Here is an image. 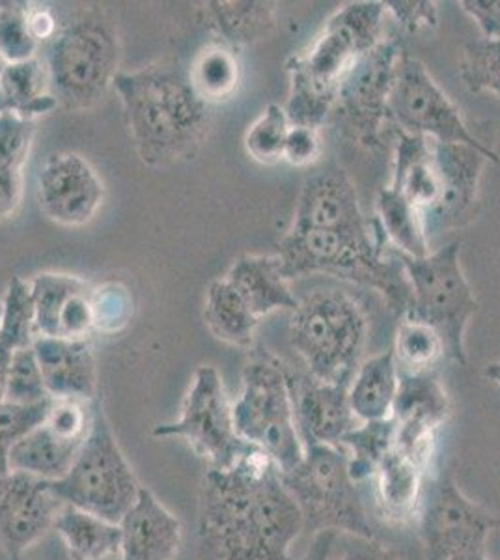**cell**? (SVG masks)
I'll return each mask as SVG.
<instances>
[{
  "instance_id": "6da1fadb",
  "label": "cell",
  "mask_w": 500,
  "mask_h": 560,
  "mask_svg": "<svg viewBox=\"0 0 500 560\" xmlns=\"http://www.w3.org/2000/svg\"><path fill=\"white\" fill-rule=\"evenodd\" d=\"M303 514L280 469L261 451L219 471L208 469L198 499V559L293 560Z\"/></svg>"
},
{
  "instance_id": "7a4b0ae2",
  "label": "cell",
  "mask_w": 500,
  "mask_h": 560,
  "mask_svg": "<svg viewBox=\"0 0 500 560\" xmlns=\"http://www.w3.org/2000/svg\"><path fill=\"white\" fill-rule=\"evenodd\" d=\"M126 126L140 160L165 166L197 153L208 137L213 107L200 100L189 73L155 65L115 79Z\"/></svg>"
},
{
  "instance_id": "3957f363",
  "label": "cell",
  "mask_w": 500,
  "mask_h": 560,
  "mask_svg": "<svg viewBox=\"0 0 500 560\" xmlns=\"http://www.w3.org/2000/svg\"><path fill=\"white\" fill-rule=\"evenodd\" d=\"M385 2H349L330 15L311 47L286 62L290 126L319 129L329 120L338 90L351 66L383 42Z\"/></svg>"
},
{
  "instance_id": "277c9868",
  "label": "cell",
  "mask_w": 500,
  "mask_h": 560,
  "mask_svg": "<svg viewBox=\"0 0 500 560\" xmlns=\"http://www.w3.org/2000/svg\"><path fill=\"white\" fill-rule=\"evenodd\" d=\"M385 243L375 219L364 229H290L279 242L282 273L288 280L330 275L374 288L402 318L411 306V284L396 255H385Z\"/></svg>"
},
{
  "instance_id": "5b68a950",
  "label": "cell",
  "mask_w": 500,
  "mask_h": 560,
  "mask_svg": "<svg viewBox=\"0 0 500 560\" xmlns=\"http://www.w3.org/2000/svg\"><path fill=\"white\" fill-rule=\"evenodd\" d=\"M45 65L51 77V94L60 107L73 113L94 108L120 73L115 18L100 7L73 13L49 42Z\"/></svg>"
},
{
  "instance_id": "8992f818",
  "label": "cell",
  "mask_w": 500,
  "mask_h": 560,
  "mask_svg": "<svg viewBox=\"0 0 500 560\" xmlns=\"http://www.w3.org/2000/svg\"><path fill=\"white\" fill-rule=\"evenodd\" d=\"M367 337L362 306L336 288H319L299 301L290 322V345L317 382L349 385Z\"/></svg>"
},
{
  "instance_id": "52a82bcc",
  "label": "cell",
  "mask_w": 500,
  "mask_h": 560,
  "mask_svg": "<svg viewBox=\"0 0 500 560\" xmlns=\"http://www.w3.org/2000/svg\"><path fill=\"white\" fill-rule=\"evenodd\" d=\"M232 411L241 440L266 453L280 471H290L303 459L286 361L271 351L256 348L248 353L243 387Z\"/></svg>"
},
{
  "instance_id": "ba28073f",
  "label": "cell",
  "mask_w": 500,
  "mask_h": 560,
  "mask_svg": "<svg viewBox=\"0 0 500 560\" xmlns=\"http://www.w3.org/2000/svg\"><path fill=\"white\" fill-rule=\"evenodd\" d=\"M280 478L295 499L306 530L377 538L342 446H304L303 459L290 471H280Z\"/></svg>"
},
{
  "instance_id": "9c48e42d",
  "label": "cell",
  "mask_w": 500,
  "mask_h": 560,
  "mask_svg": "<svg viewBox=\"0 0 500 560\" xmlns=\"http://www.w3.org/2000/svg\"><path fill=\"white\" fill-rule=\"evenodd\" d=\"M462 243L452 242L425 258H409L394 250L412 290L409 311L404 316L430 325L443 338L446 357L467 366L465 332L478 313V300L463 275Z\"/></svg>"
},
{
  "instance_id": "30bf717a",
  "label": "cell",
  "mask_w": 500,
  "mask_h": 560,
  "mask_svg": "<svg viewBox=\"0 0 500 560\" xmlns=\"http://www.w3.org/2000/svg\"><path fill=\"white\" fill-rule=\"evenodd\" d=\"M142 486L116 441L102 401L94 400V420L83 451L70 472L51 482L60 503L120 523Z\"/></svg>"
},
{
  "instance_id": "8fae6325",
  "label": "cell",
  "mask_w": 500,
  "mask_h": 560,
  "mask_svg": "<svg viewBox=\"0 0 500 560\" xmlns=\"http://www.w3.org/2000/svg\"><path fill=\"white\" fill-rule=\"evenodd\" d=\"M153 438H179L189 443L208 469L226 471L256 451L235 430L234 411L216 366H198L179 419L158 424Z\"/></svg>"
},
{
  "instance_id": "7c38bea8",
  "label": "cell",
  "mask_w": 500,
  "mask_h": 560,
  "mask_svg": "<svg viewBox=\"0 0 500 560\" xmlns=\"http://www.w3.org/2000/svg\"><path fill=\"white\" fill-rule=\"evenodd\" d=\"M388 126L407 135H420L444 144H467L493 152L470 133L460 108L454 105L418 58L404 52L396 66L388 97Z\"/></svg>"
},
{
  "instance_id": "4fadbf2b",
  "label": "cell",
  "mask_w": 500,
  "mask_h": 560,
  "mask_svg": "<svg viewBox=\"0 0 500 560\" xmlns=\"http://www.w3.org/2000/svg\"><path fill=\"white\" fill-rule=\"evenodd\" d=\"M402 55V45L396 39H383L351 66L338 90L330 115L346 137L368 150L383 144L388 126V97Z\"/></svg>"
},
{
  "instance_id": "5bb4252c",
  "label": "cell",
  "mask_w": 500,
  "mask_h": 560,
  "mask_svg": "<svg viewBox=\"0 0 500 560\" xmlns=\"http://www.w3.org/2000/svg\"><path fill=\"white\" fill-rule=\"evenodd\" d=\"M426 560H449L463 551H486L500 517L470 501L450 475L426 480L417 516Z\"/></svg>"
},
{
  "instance_id": "9a60e30c",
  "label": "cell",
  "mask_w": 500,
  "mask_h": 560,
  "mask_svg": "<svg viewBox=\"0 0 500 560\" xmlns=\"http://www.w3.org/2000/svg\"><path fill=\"white\" fill-rule=\"evenodd\" d=\"M450 411L449 395L435 372L412 374L399 370L398 395L393 409L394 446L420 464L430 465L438 432L446 424Z\"/></svg>"
},
{
  "instance_id": "2e32d148",
  "label": "cell",
  "mask_w": 500,
  "mask_h": 560,
  "mask_svg": "<svg viewBox=\"0 0 500 560\" xmlns=\"http://www.w3.org/2000/svg\"><path fill=\"white\" fill-rule=\"evenodd\" d=\"M38 200L53 223L84 226L102 210L105 185L83 155L53 153L39 168Z\"/></svg>"
},
{
  "instance_id": "e0dca14e",
  "label": "cell",
  "mask_w": 500,
  "mask_h": 560,
  "mask_svg": "<svg viewBox=\"0 0 500 560\" xmlns=\"http://www.w3.org/2000/svg\"><path fill=\"white\" fill-rule=\"evenodd\" d=\"M63 504L51 482L26 472L0 475V546L12 559L38 544L53 527Z\"/></svg>"
},
{
  "instance_id": "ac0fdd59",
  "label": "cell",
  "mask_w": 500,
  "mask_h": 560,
  "mask_svg": "<svg viewBox=\"0 0 500 560\" xmlns=\"http://www.w3.org/2000/svg\"><path fill=\"white\" fill-rule=\"evenodd\" d=\"M286 376L303 446H340L344 435L359 424L349 408V385L317 382L306 370L290 363H286Z\"/></svg>"
},
{
  "instance_id": "d6986e66",
  "label": "cell",
  "mask_w": 500,
  "mask_h": 560,
  "mask_svg": "<svg viewBox=\"0 0 500 560\" xmlns=\"http://www.w3.org/2000/svg\"><path fill=\"white\" fill-rule=\"evenodd\" d=\"M433 155L438 165L441 195L435 208L422 215L428 240L443 230L462 224L475 206L484 166L488 161L499 163L497 152H481L467 144H444L435 140Z\"/></svg>"
},
{
  "instance_id": "ffe728a7",
  "label": "cell",
  "mask_w": 500,
  "mask_h": 560,
  "mask_svg": "<svg viewBox=\"0 0 500 560\" xmlns=\"http://www.w3.org/2000/svg\"><path fill=\"white\" fill-rule=\"evenodd\" d=\"M36 337L89 338L94 332L92 288L75 275L38 273L31 280Z\"/></svg>"
},
{
  "instance_id": "44dd1931",
  "label": "cell",
  "mask_w": 500,
  "mask_h": 560,
  "mask_svg": "<svg viewBox=\"0 0 500 560\" xmlns=\"http://www.w3.org/2000/svg\"><path fill=\"white\" fill-rule=\"evenodd\" d=\"M368 224L353 182L344 168L329 166L304 179L292 229H364Z\"/></svg>"
},
{
  "instance_id": "7402d4cb",
  "label": "cell",
  "mask_w": 500,
  "mask_h": 560,
  "mask_svg": "<svg viewBox=\"0 0 500 560\" xmlns=\"http://www.w3.org/2000/svg\"><path fill=\"white\" fill-rule=\"evenodd\" d=\"M32 350L53 400H97V363L90 338L36 337Z\"/></svg>"
},
{
  "instance_id": "603a6c76",
  "label": "cell",
  "mask_w": 500,
  "mask_h": 560,
  "mask_svg": "<svg viewBox=\"0 0 500 560\" xmlns=\"http://www.w3.org/2000/svg\"><path fill=\"white\" fill-rule=\"evenodd\" d=\"M120 560H174L184 546V527L148 488L121 517Z\"/></svg>"
},
{
  "instance_id": "cb8c5ba5",
  "label": "cell",
  "mask_w": 500,
  "mask_h": 560,
  "mask_svg": "<svg viewBox=\"0 0 500 560\" xmlns=\"http://www.w3.org/2000/svg\"><path fill=\"white\" fill-rule=\"evenodd\" d=\"M430 478V465L399 453L394 446L375 467L370 482L374 485L377 514L393 525L417 523L418 509Z\"/></svg>"
},
{
  "instance_id": "d4e9b609",
  "label": "cell",
  "mask_w": 500,
  "mask_h": 560,
  "mask_svg": "<svg viewBox=\"0 0 500 560\" xmlns=\"http://www.w3.org/2000/svg\"><path fill=\"white\" fill-rule=\"evenodd\" d=\"M224 279L229 280L258 319L280 308L293 313L299 306V300L288 284L290 280L282 273L279 255L240 256L230 266Z\"/></svg>"
},
{
  "instance_id": "484cf974",
  "label": "cell",
  "mask_w": 500,
  "mask_h": 560,
  "mask_svg": "<svg viewBox=\"0 0 500 560\" xmlns=\"http://www.w3.org/2000/svg\"><path fill=\"white\" fill-rule=\"evenodd\" d=\"M396 137L391 187L406 198L420 215H425L435 208L441 195L433 140L402 131H396Z\"/></svg>"
},
{
  "instance_id": "4316f807",
  "label": "cell",
  "mask_w": 500,
  "mask_h": 560,
  "mask_svg": "<svg viewBox=\"0 0 500 560\" xmlns=\"http://www.w3.org/2000/svg\"><path fill=\"white\" fill-rule=\"evenodd\" d=\"M277 4L256 0H216L200 8V21L213 34V42L240 51L245 45L266 38L275 28Z\"/></svg>"
},
{
  "instance_id": "83f0119b",
  "label": "cell",
  "mask_w": 500,
  "mask_h": 560,
  "mask_svg": "<svg viewBox=\"0 0 500 560\" xmlns=\"http://www.w3.org/2000/svg\"><path fill=\"white\" fill-rule=\"evenodd\" d=\"M398 385L399 370L393 348L359 364L348 388L354 419L359 422L391 419Z\"/></svg>"
},
{
  "instance_id": "f1b7e54d",
  "label": "cell",
  "mask_w": 500,
  "mask_h": 560,
  "mask_svg": "<svg viewBox=\"0 0 500 560\" xmlns=\"http://www.w3.org/2000/svg\"><path fill=\"white\" fill-rule=\"evenodd\" d=\"M84 443L63 440L44 422L13 446L8 469L10 472H26L47 482H55L70 472Z\"/></svg>"
},
{
  "instance_id": "f546056e",
  "label": "cell",
  "mask_w": 500,
  "mask_h": 560,
  "mask_svg": "<svg viewBox=\"0 0 500 560\" xmlns=\"http://www.w3.org/2000/svg\"><path fill=\"white\" fill-rule=\"evenodd\" d=\"M34 120L12 110L0 115V223L18 211L23 197V166L28 160Z\"/></svg>"
},
{
  "instance_id": "4dcf8cb0",
  "label": "cell",
  "mask_w": 500,
  "mask_h": 560,
  "mask_svg": "<svg viewBox=\"0 0 500 560\" xmlns=\"http://www.w3.org/2000/svg\"><path fill=\"white\" fill-rule=\"evenodd\" d=\"M53 528L66 544L71 560H107L120 555V525L84 510L63 504Z\"/></svg>"
},
{
  "instance_id": "1f68e13d",
  "label": "cell",
  "mask_w": 500,
  "mask_h": 560,
  "mask_svg": "<svg viewBox=\"0 0 500 560\" xmlns=\"http://www.w3.org/2000/svg\"><path fill=\"white\" fill-rule=\"evenodd\" d=\"M0 94L8 110L36 120L38 116L51 113L58 102L51 94V77L44 58L34 57L25 62L8 65L0 75Z\"/></svg>"
},
{
  "instance_id": "d6a6232c",
  "label": "cell",
  "mask_w": 500,
  "mask_h": 560,
  "mask_svg": "<svg viewBox=\"0 0 500 560\" xmlns=\"http://www.w3.org/2000/svg\"><path fill=\"white\" fill-rule=\"evenodd\" d=\"M34 338L36 331L31 282L21 279L20 275H13L8 282L0 316V401H4L8 372L12 366L13 355L32 346Z\"/></svg>"
},
{
  "instance_id": "836d02e7",
  "label": "cell",
  "mask_w": 500,
  "mask_h": 560,
  "mask_svg": "<svg viewBox=\"0 0 500 560\" xmlns=\"http://www.w3.org/2000/svg\"><path fill=\"white\" fill-rule=\"evenodd\" d=\"M204 318L211 335L222 342L245 350L253 348L254 331L260 325V319L251 313L240 293L224 277L209 284Z\"/></svg>"
},
{
  "instance_id": "e575fe53",
  "label": "cell",
  "mask_w": 500,
  "mask_h": 560,
  "mask_svg": "<svg viewBox=\"0 0 500 560\" xmlns=\"http://www.w3.org/2000/svg\"><path fill=\"white\" fill-rule=\"evenodd\" d=\"M375 213L385 242L391 243L396 253L409 258L430 255V240L426 236L422 215L391 185L377 192Z\"/></svg>"
},
{
  "instance_id": "d590c367",
  "label": "cell",
  "mask_w": 500,
  "mask_h": 560,
  "mask_svg": "<svg viewBox=\"0 0 500 560\" xmlns=\"http://www.w3.org/2000/svg\"><path fill=\"white\" fill-rule=\"evenodd\" d=\"M189 81L208 105L229 102L240 89L241 66L237 51L229 45L209 42L190 66Z\"/></svg>"
},
{
  "instance_id": "8d00e7d4",
  "label": "cell",
  "mask_w": 500,
  "mask_h": 560,
  "mask_svg": "<svg viewBox=\"0 0 500 560\" xmlns=\"http://www.w3.org/2000/svg\"><path fill=\"white\" fill-rule=\"evenodd\" d=\"M396 427L393 417L375 422H359L344 435L340 446L349 456V472L357 485L370 482L375 467L394 448Z\"/></svg>"
},
{
  "instance_id": "74e56055",
  "label": "cell",
  "mask_w": 500,
  "mask_h": 560,
  "mask_svg": "<svg viewBox=\"0 0 500 560\" xmlns=\"http://www.w3.org/2000/svg\"><path fill=\"white\" fill-rule=\"evenodd\" d=\"M394 359L404 372H435L439 361L446 357L443 338L430 325L402 316L394 338Z\"/></svg>"
},
{
  "instance_id": "f35d334b",
  "label": "cell",
  "mask_w": 500,
  "mask_h": 560,
  "mask_svg": "<svg viewBox=\"0 0 500 560\" xmlns=\"http://www.w3.org/2000/svg\"><path fill=\"white\" fill-rule=\"evenodd\" d=\"M290 131V120L284 107L269 103L260 118L254 121L245 135V150L261 165H275L284 160L286 137Z\"/></svg>"
},
{
  "instance_id": "ab89813d",
  "label": "cell",
  "mask_w": 500,
  "mask_h": 560,
  "mask_svg": "<svg viewBox=\"0 0 500 560\" xmlns=\"http://www.w3.org/2000/svg\"><path fill=\"white\" fill-rule=\"evenodd\" d=\"M53 398L39 404L0 401V475L10 472L8 459L13 446L25 440L39 424H44L53 408Z\"/></svg>"
},
{
  "instance_id": "60d3db41",
  "label": "cell",
  "mask_w": 500,
  "mask_h": 560,
  "mask_svg": "<svg viewBox=\"0 0 500 560\" xmlns=\"http://www.w3.org/2000/svg\"><path fill=\"white\" fill-rule=\"evenodd\" d=\"M460 75L470 92L500 97V39L480 38L465 45Z\"/></svg>"
},
{
  "instance_id": "b9f144b4",
  "label": "cell",
  "mask_w": 500,
  "mask_h": 560,
  "mask_svg": "<svg viewBox=\"0 0 500 560\" xmlns=\"http://www.w3.org/2000/svg\"><path fill=\"white\" fill-rule=\"evenodd\" d=\"M31 2H0V52L8 65L38 57V42L28 28Z\"/></svg>"
},
{
  "instance_id": "7bdbcfd3",
  "label": "cell",
  "mask_w": 500,
  "mask_h": 560,
  "mask_svg": "<svg viewBox=\"0 0 500 560\" xmlns=\"http://www.w3.org/2000/svg\"><path fill=\"white\" fill-rule=\"evenodd\" d=\"M92 319L94 331L102 335H116L126 329L133 318V295L121 282H105L92 288Z\"/></svg>"
},
{
  "instance_id": "ee69618b",
  "label": "cell",
  "mask_w": 500,
  "mask_h": 560,
  "mask_svg": "<svg viewBox=\"0 0 500 560\" xmlns=\"http://www.w3.org/2000/svg\"><path fill=\"white\" fill-rule=\"evenodd\" d=\"M51 396L45 387L42 369L32 346L23 348L13 355L12 366L8 372L7 393L4 400L13 404H39Z\"/></svg>"
},
{
  "instance_id": "f6af8a7d",
  "label": "cell",
  "mask_w": 500,
  "mask_h": 560,
  "mask_svg": "<svg viewBox=\"0 0 500 560\" xmlns=\"http://www.w3.org/2000/svg\"><path fill=\"white\" fill-rule=\"evenodd\" d=\"M385 8L406 33L417 34L438 28L439 8L433 0H385Z\"/></svg>"
},
{
  "instance_id": "bcb514c9",
  "label": "cell",
  "mask_w": 500,
  "mask_h": 560,
  "mask_svg": "<svg viewBox=\"0 0 500 560\" xmlns=\"http://www.w3.org/2000/svg\"><path fill=\"white\" fill-rule=\"evenodd\" d=\"M329 560H399L398 553L385 548L377 538H362V536L338 533Z\"/></svg>"
},
{
  "instance_id": "7dc6e473",
  "label": "cell",
  "mask_w": 500,
  "mask_h": 560,
  "mask_svg": "<svg viewBox=\"0 0 500 560\" xmlns=\"http://www.w3.org/2000/svg\"><path fill=\"white\" fill-rule=\"evenodd\" d=\"M322 153L319 129L306 126H290L284 144V161L293 166H309L316 163Z\"/></svg>"
},
{
  "instance_id": "c3c4849f",
  "label": "cell",
  "mask_w": 500,
  "mask_h": 560,
  "mask_svg": "<svg viewBox=\"0 0 500 560\" xmlns=\"http://www.w3.org/2000/svg\"><path fill=\"white\" fill-rule=\"evenodd\" d=\"M460 7L475 20L481 38L500 39V0H462Z\"/></svg>"
},
{
  "instance_id": "681fc988",
  "label": "cell",
  "mask_w": 500,
  "mask_h": 560,
  "mask_svg": "<svg viewBox=\"0 0 500 560\" xmlns=\"http://www.w3.org/2000/svg\"><path fill=\"white\" fill-rule=\"evenodd\" d=\"M28 28L36 42H51L57 36L58 26L57 18L53 15L51 10L45 7H28Z\"/></svg>"
},
{
  "instance_id": "f907efd6",
  "label": "cell",
  "mask_w": 500,
  "mask_h": 560,
  "mask_svg": "<svg viewBox=\"0 0 500 560\" xmlns=\"http://www.w3.org/2000/svg\"><path fill=\"white\" fill-rule=\"evenodd\" d=\"M336 535H338L336 530H322L314 535L311 549H309V553L304 555L303 560H329Z\"/></svg>"
},
{
  "instance_id": "816d5d0a",
  "label": "cell",
  "mask_w": 500,
  "mask_h": 560,
  "mask_svg": "<svg viewBox=\"0 0 500 560\" xmlns=\"http://www.w3.org/2000/svg\"><path fill=\"white\" fill-rule=\"evenodd\" d=\"M484 376H486L488 382L493 383L495 387H497V390L500 393V363L489 364L486 372H484Z\"/></svg>"
},
{
  "instance_id": "f5cc1de1",
  "label": "cell",
  "mask_w": 500,
  "mask_h": 560,
  "mask_svg": "<svg viewBox=\"0 0 500 560\" xmlns=\"http://www.w3.org/2000/svg\"><path fill=\"white\" fill-rule=\"evenodd\" d=\"M449 560H491L486 551H463V553L454 555Z\"/></svg>"
},
{
  "instance_id": "db71d44e",
  "label": "cell",
  "mask_w": 500,
  "mask_h": 560,
  "mask_svg": "<svg viewBox=\"0 0 500 560\" xmlns=\"http://www.w3.org/2000/svg\"><path fill=\"white\" fill-rule=\"evenodd\" d=\"M7 66H8L7 58L2 57V52H0V75H2V73H4V70H7Z\"/></svg>"
},
{
  "instance_id": "11a10c76",
  "label": "cell",
  "mask_w": 500,
  "mask_h": 560,
  "mask_svg": "<svg viewBox=\"0 0 500 560\" xmlns=\"http://www.w3.org/2000/svg\"><path fill=\"white\" fill-rule=\"evenodd\" d=\"M4 110H8L7 103H4V100H2V94H0V115H2Z\"/></svg>"
},
{
  "instance_id": "9f6ffc18",
  "label": "cell",
  "mask_w": 500,
  "mask_h": 560,
  "mask_svg": "<svg viewBox=\"0 0 500 560\" xmlns=\"http://www.w3.org/2000/svg\"><path fill=\"white\" fill-rule=\"evenodd\" d=\"M0 316H2V303H0Z\"/></svg>"
}]
</instances>
